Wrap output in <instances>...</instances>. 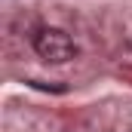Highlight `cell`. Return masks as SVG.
Listing matches in <instances>:
<instances>
[{
  "mask_svg": "<svg viewBox=\"0 0 132 132\" xmlns=\"http://www.w3.org/2000/svg\"><path fill=\"white\" fill-rule=\"evenodd\" d=\"M31 46H34V52L43 62H49V65H65V62H71L77 55V46H74L71 34L62 31V28H49V25L34 31Z\"/></svg>",
  "mask_w": 132,
  "mask_h": 132,
  "instance_id": "6da1fadb",
  "label": "cell"
}]
</instances>
